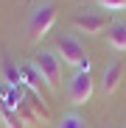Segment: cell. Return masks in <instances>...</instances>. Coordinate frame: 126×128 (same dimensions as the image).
Instances as JSON below:
<instances>
[{"instance_id": "obj_7", "label": "cell", "mask_w": 126, "mask_h": 128, "mask_svg": "<svg viewBox=\"0 0 126 128\" xmlns=\"http://www.w3.org/2000/svg\"><path fill=\"white\" fill-rule=\"evenodd\" d=\"M120 78H123V64H120V61H112L109 67L104 70V92H107V95L118 92Z\"/></svg>"}, {"instance_id": "obj_8", "label": "cell", "mask_w": 126, "mask_h": 128, "mask_svg": "<svg viewBox=\"0 0 126 128\" xmlns=\"http://www.w3.org/2000/svg\"><path fill=\"white\" fill-rule=\"evenodd\" d=\"M0 72H3V81L9 84L11 89L23 86V70L14 67V61H11V58H3V61H0Z\"/></svg>"}, {"instance_id": "obj_5", "label": "cell", "mask_w": 126, "mask_h": 128, "mask_svg": "<svg viewBox=\"0 0 126 128\" xmlns=\"http://www.w3.org/2000/svg\"><path fill=\"white\" fill-rule=\"evenodd\" d=\"M73 22H76L78 31L90 34V36H95V34H101L104 28H107V20H104L101 14H93V11H81V14H76Z\"/></svg>"}, {"instance_id": "obj_1", "label": "cell", "mask_w": 126, "mask_h": 128, "mask_svg": "<svg viewBox=\"0 0 126 128\" xmlns=\"http://www.w3.org/2000/svg\"><path fill=\"white\" fill-rule=\"evenodd\" d=\"M56 50H59V58L65 64H70L76 70H90V56L76 36H70V34L56 36Z\"/></svg>"}, {"instance_id": "obj_13", "label": "cell", "mask_w": 126, "mask_h": 128, "mask_svg": "<svg viewBox=\"0 0 126 128\" xmlns=\"http://www.w3.org/2000/svg\"><path fill=\"white\" fill-rule=\"evenodd\" d=\"M104 8H126V0H98Z\"/></svg>"}, {"instance_id": "obj_3", "label": "cell", "mask_w": 126, "mask_h": 128, "mask_svg": "<svg viewBox=\"0 0 126 128\" xmlns=\"http://www.w3.org/2000/svg\"><path fill=\"white\" fill-rule=\"evenodd\" d=\"M53 22H56V6H53V3L36 6L34 14H31V22H28V36H31V42H39L42 36L51 31Z\"/></svg>"}, {"instance_id": "obj_11", "label": "cell", "mask_w": 126, "mask_h": 128, "mask_svg": "<svg viewBox=\"0 0 126 128\" xmlns=\"http://www.w3.org/2000/svg\"><path fill=\"white\" fill-rule=\"evenodd\" d=\"M109 45L115 50H126V22H112L109 25Z\"/></svg>"}, {"instance_id": "obj_6", "label": "cell", "mask_w": 126, "mask_h": 128, "mask_svg": "<svg viewBox=\"0 0 126 128\" xmlns=\"http://www.w3.org/2000/svg\"><path fill=\"white\" fill-rule=\"evenodd\" d=\"M20 95H23V100L28 103V109L34 112L36 120H42V122H48V120H51V109H48V103L42 100V95L31 92L28 86H20Z\"/></svg>"}, {"instance_id": "obj_4", "label": "cell", "mask_w": 126, "mask_h": 128, "mask_svg": "<svg viewBox=\"0 0 126 128\" xmlns=\"http://www.w3.org/2000/svg\"><path fill=\"white\" fill-rule=\"evenodd\" d=\"M93 89H95V84H93V75L90 70H78L70 81V89H67V98L73 106H84L90 98H93Z\"/></svg>"}, {"instance_id": "obj_2", "label": "cell", "mask_w": 126, "mask_h": 128, "mask_svg": "<svg viewBox=\"0 0 126 128\" xmlns=\"http://www.w3.org/2000/svg\"><path fill=\"white\" fill-rule=\"evenodd\" d=\"M34 67L39 70V75L45 78V86L48 89H56L59 86V78H62V58L56 53H48V50H42L34 56Z\"/></svg>"}, {"instance_id": "obj_9", "label": "cell", "mask_w": 126, "mask_h": 128, "mask_svg": "<svg viewBox=\"0 0 126 128\" xmlns=\"http://www.w3.org/2000/svg\"><path fill=\"white\" fill-rule=\"evenodd\" d=\"M42 84H45V78L39 75V70L34 67V64H25L23 67V86H28L31 92L42 95Z\"/></svg>"}, {"instance_id": "obj_12", "label": "cell", "mask_w": 126, "mask_h": 128, "mask_svg": "<svg viewBox=\"0 0 126 128\" xmlns=\"http://www.w3.org/2000/svg\"><path fill=\"white\" fill-rule=\"evenodd\" d=\"M56 128H87V122H84L78 114H73V112H70V114H62V120H59V125H56Z\"/></svg>"}, {"instance_id": "obj_10", "label": "cell", "mask_w": 126, "mask_h": 128, "mask_svg": "<svg viewBox=\"0 0 126 128\" xmlns=\"http://www.w3.org/2000/svg\"><path fill=\"white\" fill-rule=\"evenodd\" d=\"M0 120H3L6 128H31L23 117L17 114V109H11V106H6V103H0Z\"/></svg>"}]
</instances>
